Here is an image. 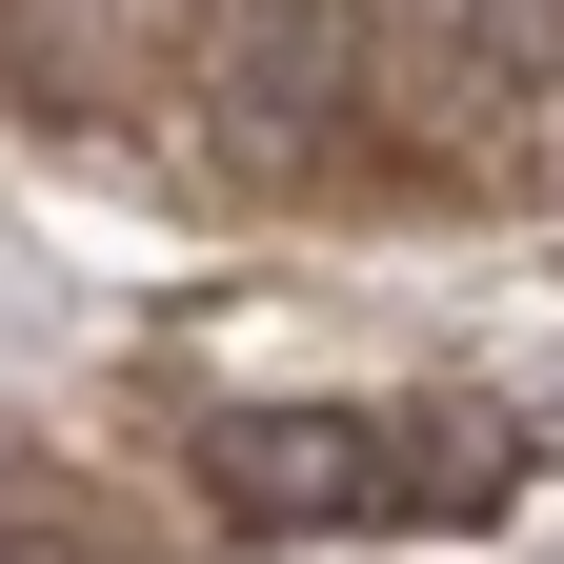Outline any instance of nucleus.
<instances>
[{
    "label": "nucleus",
    "instance_id": "nucleus-1",
    "mask_svg": "<svg viewBox=\"0 0 564 564\" xmlns=\"http://www.w3.org/2000/svg\"><path fill=\"white\" fill-rule=\"evenodd\" d=\"M383 61H403L423 121H505L564 61V0H383Z\"/></svg>",
    "mask_w": 564,
    "mask_h": 564
},
{
    "label": "nucleus",
    "instance_id": "nucleus-2",
    "mask_svg": "<svg viewBox=\"0 0 564 564\" xmlns=\"http://www.w3.org/2000/svg\"><path fill=\"white\" fill-rule=\"evenodd\" d=\"M364 41H383V0H242V41H223V101L262 141H323L343 82H364Z\"/></svg>",
    "mask_w": 564,
    "mask_h": 564
},
{
    "label": "nucleus",
    "instance_id": "nucleus-3",
    "mask_svg": "<svg viewBox=\"0 0 564 564\" xmlns=\"http://www.w3.org/2000/svg\"><path fill=\"white\" fill-rule=\"evenodd\" d=\"M223 505L262 524H364V505H444L423 464H364V423H242L223 444Z\"/></svg>",
    "mask_w": 564,
    "mask_h": 564
}]
</instances>
